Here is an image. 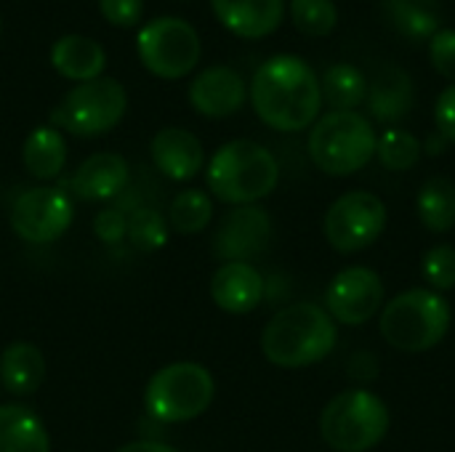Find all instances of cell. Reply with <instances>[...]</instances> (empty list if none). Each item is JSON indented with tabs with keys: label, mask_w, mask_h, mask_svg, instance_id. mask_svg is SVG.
Segmentation results:
<instances>
[{
	"label": "cell",
	"mask_w": 455,
	"mask_h": 452,
	"mask_svg": "<svg viewBox=\"0 0 455 452\" xmlns=\"http://www.w3.org/2000/svg\"><path fill=\"white\" fill-rule=\"evenodd\" d=\"M339 341L333 317L317 304H291L280 309L261 333L264 357L283 370H301L323 362Z\"/></svg>",
	"instance_id": "2"
},
{
	"label": "cell",
	"mask_w": 455,
	"mask_h": 452,
	"mask_svg": "<svg viewBox=\"0 0 455 452\" xmlns=\"http://www.w3.org/2000/svg\"><path fill=\"white\" fill-rule=\"evenodd\" d=\"M216 400L213 373L200 362H171L144 386V410L160 424H189Z\"/></svg>",
	"instance_id": "7"
},
{
	"label": "cell",
	"mask_w": 455,
	"mask_h": 452,
	"mask_svg": "<svg viewBox=\"0 0 455 452\" xmlns=\"http://www.w3.org/2000/svg\"><path fill=\"white\" fill-rule=\"evenodd\" d=\"M248 99L264 125L280 133H299L317 123L323 107L320 77L296 53L267 59L248 88Z\"/></svg>",
	"instance_id": "1"
},
{
	"label": "cell",
	"mask_w": 455,
	"mask_h": 452,
	"mask_svg": "<svg viewBox=\"0 0 455 452\" xmlns=\"http://www.w3.org/2000/svg\"><path fill=\"white\" fill-rule=\"evenodd\" d=\"M216 19L237 37L259 40L285 19V0H211Z\"/></svg>",
	"instance_id": "18"
},
{
	"label": "cell",
	"mask_w": 455,
	"mask_h": 452,
	"mask_svg": "<svg viewBox=\"0 0 455 452\" xmlns=\"http://www.w3.org/2000/svg\"><path fill=\"white\" fill-rule=\"evenodd\" d=\"M128 112V93L115 77H96L91 83H77L53 107V128L72 136L93 139L109 133Z\"/></svg>",
	"instance_id": "8"
},
{
	"label": "cell",
	"mask_w": 455,
	"mask_h": 452,
	"mask_svg": "<svg viewBox=\"0 0 455 452\" xmlns=\"http://www.w3.org/2000/svg\"><path fill=\"white\" fill-rule=\"evenodd\" d=\"M389 24L408 40H432L443 29L440 0H384Z\"/></svg>",
	"instance_id": "24"
},
{
	"label": "cell",
	"mask_w": 455,
	"mask_h": 452,
	"mask_svg": "<svg viewBox=\"0 0 455 452\" xmlns=\"http://www.w3.org/2000/svg\"><path fill=\"white\" fill-rule=\"evenodd\" d=\"M115 452H179L171 445H163V442H155V440H139V442H128L123 448H117Z\"/></svg>",
	"instance_id": "37"
},
{
	"label": "cell",
	"mask_w": 455,
	"mask_h": 452,
	"mask_svg": "<svg viewBox=\"0 0 455 452\" xmlns=\"http://www.w3.org/2000/svg\"><path fill=\"white\" fill-rule=\"evenodd\" d=\"M45 381V357L29 341H13L0 352V384L13 397H32Z\"/></svg>",
	"instance_id": "21"
},
{
	"label": "cell",
	"mask_w": 455,
	"mask_h": 452,
	"mask_svg": "<svg viewBox=\"0 0 455 452\" xmlns=\"http://www.w3.org/2000/svg\"><path fill=\"white\" fill-rule=\"evenodd\" d=\"M99 13L115 27H133L144 13V0H99Z\"/></svg>",
	"instance_id": "34"
},
{
	"label": "cell",
	"mask_w": 455,
	"mask_h": 452,
	"mask_svg": "<svg viewBox=\"0 0 455 452\" xmlns=\"http://www.w3.org/2000/svg\"><path fill=\"white\" fill-rule=\"evenodd\" d=\"M421 152H424L421 141L411 131H403V128H389L376 141V157H379V163L387 170H395V173L411 170L419 163Z\"/></svg>",
	"instance_id": "28"
},
{
	"label": "cell",
	"mask_w": 455,
	"mask_h": 452,
	"mask_svg": "<svg viewBox=\"0 0 455 452\" xmlns=\"http://www.w3.org/2000/svg\"><path fill=\"white\" fill-rule=\"evenodd\" d=\"M0 452H51L43 418L27 405H0Z\"/></svg>",
	"instance_id": "22"
},
{
	"label": "cell",
	"mask_w": 455,
	"mask_h": 452,
	"mask_svg": "<svg viewBox=\"0 0 455 452\" xmlns=\"http://www.w3.org/2000/svg\"><path fill=\"white\" fill-rule=\"evenodd\" d=\"M347 365H349L347 373H349L355 381H360V384H368V381H373V378L379 376V360H376L373 354H368V352L352 354Z\"/></svg>",
	"instance_id": "36"
},
{
	"label": "cell",
	"mask_w": 455,
	"mask_h": 452,
	"mask_svg": "<svg viewBox=\"0 0 455 452\" xmlns=\"http://www.w3.org/2000/svg\"><path fill=\"white\" fill-rule=\"evenodd\" d=\"M288 11L293 27L307 37H325L339 24V8L333 0H291Z\"/></svg>",
	"instance_id": "30"
},
{
	"label": "cell",
	"mask_w": 455,
	"mask_h": 452,
	"mask_svg": "<svg viewBox=\"0 0 455 452\" xmlns=\"http://www.w3.org/2000/svg\"><path fill=\"white\" fill-rule=\"evenodd\" d=\"M384 282L371 266L341 269L325 290V312L339 325L360 328L384 309Z\"/></svg>",
	"instance_id": "12"
},
{
	"label": "cell",
	"mask_w": 455,
	"mask_h": 452,
	"mask_svg": "<svg viewBox=\"0 0 455 452\" xmlns=\"http://www.w3.org/2000/svg\"><path fill=\"white\" fill-rule=\"evenodd\" d=\"M21 163L37 181H53L67 165V141L59 128L40 125L21 144Z\"/></svg>",
	"instance_id": "23"
},
{
	"label": "cell",
	"mask_w": 455,
	"mask_h": 452,
	"mask_svg": "<svg viewBox=\"0 0 455 452\" xmlns=\"http://www.w3.org/2000/svg\"><path fill=\"white\" fill-rule=\"evenodd\" d=\"M187 96L197 115L221 120V117H229L243 109V104L248 99V85L237 69L219 64V67H208L200 75H195Z\"/></svg>",
	"instance_id": "14"
},
{
	"label": "cell",
	"mask_w": 455,
	"mask_h": 452,
	"mask_svg": "<svg viewBox=\"0 0 455 452\" xmlns=\"http://www.w3.org/2000/svg\"><path fill=\"white\" fill-rule=\"evenodd\" d=\"M168 218L157 208H133L128 216V242L141 253H155L168 242Z\"/></svg>",
	"instance_id": "29"
},
{
	"label": "cell",
	"mask_w": 455,
	"mask_h": 452,
	"mask_svg": "<svg viewBox=\"0 0 455 452\" xmlns=\"http://www.w3.org/2000/svg\"><path fill=\"white\" fill-rule=\"evenodd\" d=\"M365 104L379 123H400L411 115L416 104V85L405 69L387 67L379 72L373 85H368Z\"/></svg>",
	"instance_id": "20"
},
{
	"label": "cell",
	"mask_w": 455,
	"mask_h": 452,
	"mask_svg": "<svg viewBox=\"0 0 455 452\" xmlns=\"http://www.w3.org/2000/svg\"><path fill=\"white\" fill-rule=\"evenodd\" d=\"M267 293V282L253 264H221L211 277V298L227 314H251Z\"/></svg>",
	"instance_id": "17"
},
{
	"label": "cell",
	"mask_w": 455,
	"mask_h": 452,
	"mask_svg": "<svg viewBox=\"0 0 455 452\" xmlns=\"http://www.w3.org/2000/svg\"><path fill=\"white\" fill-rule=\"evenodd\" d=\"M128 232V216L120 208H104L96 213L93 218V234L104 242V245H117L125 240Z\"/></svg>",
	"instance_id": "33"
},
{
	"label": "cell",
	"mask_w": 455,
	"mask_h": 452,
	"mask_svg": "<svg viewBox=\"0 0 455 452\" xmlns=\"http://www.w3.org/2000/svg\"><path fill=\"white\" fill-rule=\"evenodd\" d=\"M435 123L445 141L455 144V83L448 85L435 104Z\"/></svg>",
	"instance_id": "35"
},
{
	"label": "cell",
	"mask_w": 455,
	"mask_h": 452,
	"mask_svg": "<svg viewBox=\"0 0 455 452\" xmlns=\"http://www.w3.org/2000/svg\"><path fill=\"white\" fill-rule=\"evenodd\" d=\"M165 218L176 234H200L213 221V200L203 189H184L171 200Z\"/></svg>",
	"instance_id": "27"
},
{
	"label": "cell",
	"mask_w": 455,
	"mask_h": 452,
	"mask_svg": "<svg viewBox=\"0 0 455 452\" xmlns=\"http://www.w3.org/2000/svg\"><path fill=\"white\" fill-rule=\"evenodd\" d=\"M72 197L59 186H32L13 200L11 229L19 240L32 245L56 242L72 224Z\"/></svg>",
	"instance_id": "11"
},
{
	"label": "cell",
	"mask_w": 455,
	"mask_h": 452,
	"mask_svg": "<svg viewBox=\"0 0 455 452\" xmlns=\"http://www.w3.org/2000/svg\"><path fill=\"white\" fill-rule=\"evenodd\" d=\"M392 416L387 402L368 389H347L336 394L323 416V442L336 452H368L389 434Z\"/></svg>",
	"instance_id": "5"
},
{
	"label": "cell",
	"mask_w": 455,
	"mask_h": 452,
	"mask_svg": "<svg viewBox=\"0 0 455 452\" xmlns=\"http://www.w3.org/2000/svg\"><path fill=\"white\" fill-rule=\"evenodd\" d=\"M387 205L379 194L355 189L341 194L325 213L323 232L333 250L339 253H360L379 242L387 229Z\"/></svg>",
	"instance_id": "10"
},
{
	"label": "cell",
	"mask_w": 455,
	"mask_h": 452,
	"mask_svg": "<svg viewBox=\"0 0 455 452\" xmlns=\"http://www.w3.org/2000/svg\"><path fill=\"white\" fill-rule=\"evenodd\" d=\"M155 168L171 181H189L205 165V149L200 139L187 128H160L149 144Z\"/></svg>",
	"instance_id": "16"
},
{
	"label": "cell",
	"mask_w": 455,
	"mask_h": 452,
	"mask_svg": "<svg viewBox=\"0 0 455 452\" xmlns=\"http://www.w3.org/2000/svg\"><path fill=\"white\" fill-rule=\"evenodd\" d=\"M0 27H3V24H0Z\"/></svg>",
	"instance_id": "39"
},
{
	"label": "cell",
	"mask_w": 455,
	"mask_h": 452,
	"mask_svg": "<svg viewBox=\"0 0 455 452\" xmlns=\"http://www.w3.org/2000/svg\"><path fill=\"white\" fill-rule=\"evenodd\" d=\"M277 157L251 139L221 144L205 165V184L211 194L232 208L261 202L277 189Z\"/></svg>",
	"instance_id": "3"
},
{
	"label": "cell",
	"mask_w": 455,
	"mask_h": 452,
	"mask_svg": "<svg viewBox=\"0 0 455 452\" xmlns=\"http://www.w3.org/2000/svg\"><path fill=\"white\" fill-rule=\"evenodd\" d=\"M416 213L421 218V224L435 232V234H445L455 226V184L435 176L429 181L421 184L419 194H416Z\"/></svg>",
	"instance_id": "26"
},
{
	"label": "cell",
	"mask_w": 455,
	"mask_h": 452,
	"mask_svg": "<svg viewBox=\"0 0 455 452\" xmlns=\"http://www.w3.org/2000/svg\"><path fill=\"white\" fill-rule=\"evenodd\" d=\"M136 53L149 75L160 80H181L197 67L203 43L187 19L157 16L139 29Z\"/></svg>",
	"instance_id": "9"
},
{
	"label": "cell",
	"mask_w": 455,
	"mask_h": 452,
	"mask_svg": "<svg viewBox=\"0 0 455 452\" xmlns=\"http://www.w3.org/2000/svg\"><path fill=\"white\" fill-rule=\"evenodd\" d=\"M51 67L72 83H91L104 75L107 51L88 35H61L51 45Z\"/></svg>",
	"instance_id": "19"
},
{
	"label": "cell",
	"mask_w": 455,
	"mask_h": 452,
	"mask_svg": "<svg viewBox=\"0 0 455 452\" xmlns=\"http://www.w3.org/2000/svg\"><path fill=\"white\" fill-rule=\"evenodd\" d=\"M272 240V218L261 205L232 208L213 232V256L221 264L243 261L251 264L267 253Z\"/></svg>",
	"instance_id": "13"
},
{
	"label": "cell",
	"mask_w": 455,
	"mask_h": 452,
	"mask_svg": "<svg viewBox=\"0 0 455 452\" xmlns=\"http://www.w3.org/2000/svg\"><path fill=\"white\" fill-rule=\"evenodd\" d=\"M453 312L443 293L413 288L384 304L379 330L384 341L405 354H421L440 346L451 330Z\"/></svg>",
	"instance_id": "4"
},
{
	"label": "cell",
	"mask_w": 455,
	"mask_h": 452,
	"mask_svg": "<svg viewBox=\"0 0 455 452\" xmlns=\"http://www.w3.org/2000/svg\"><path fill=\"white\" fill-rule=\"evenodd\" d=\"M373 123L360 112H328L309 131L312 163L336 178L363 170L376 157Z\"/></svg>",
	"instance_id": "6"
},
{
	"label": "cell",
	"mask_w": 455,
	"mask_h": 452,
	"mask_svg": "<svg viewBox=\"0 0 455 452\" xmlns=\"http://www.w3.org/2000/svg\"><path fill=\"white\" fill-rule=\"evenodd\" d=\"M429 56H432V67L455 83V29L443 27L432 40H429Z\"/></svg>",
	"instance_id": "32"
},
{
	"label": "cell",
	"mask_w": 455,
	"mask_h": 452,
	"mask_svg": "<svg viewBox=\"0 0 455 452\" xmlns=\"http://www.w3.org/2000/svg\"><path fill=\"white\" fill-rule=\"evenodd\" d=\"M421 277L427 280L429 290L448 293L455 288V248L453 245H435L421 258Z\"/></svg>",
	"instance_id": "31"
},
{
	"label": "cell",
	"mask_w": 455,
	"mask_h": 452,
	"mask_svg": "<svg viewBox=\"0 0 455 452\" xmlns=\"http://www.w3.org/2000/svg\"><path fill=\"white\" fill-rule=\"evenodd\" d=\"M128 160L117 152H96L85 157L69 176V192L85 202L115 200L128 186Z\"/></svg>",
	"instance_id": "15"
},
{
	"label": "cell",
	"mask_w": 455,
	"mask_h": 452,
	"mask_svg": "<svg viewBox=\"0 0 455 452\" xmlns=\"http://www.w3.org/2000/svg\"><path fill=\"white\" fill-rule=\"evenodd\" d=\"M320 91L323 101L331 104V112H357V107L368 99V77L360 67L341 61L328 67Z\"/></svg>",
	"instance_id": "25"
},
{
	"label": "cell",
	"mask_w": 455,
	"mask_h": 452,
	"mask_svg": "<svg viewBox=\"0 0 455 452\" xmlns=\"http://www.w3.org/2000/svg\"><path fill=\"white\" fill-rule=\"evenodd\" d=\"M445 144H448V141H445L443 136H432L429 144H427V149H429V155H440V152L445 149Z\"/></svg>",
	"instance_id": "38"
}]
</instances>
